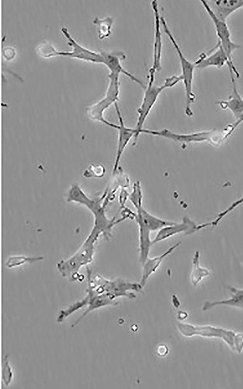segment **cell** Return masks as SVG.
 <instances>
[{
  "instance_id": "24",
  "label": "cell",
  "mask_w": 243,
  "mask_h": 389,
  "mask_svg": "<svg viewBox=\"0 0 243 389\" xmlns=\"http://www.w3.org/2000/svg\"><path fill=\"white\" fill-rule=\"evenodd\" d=\"M242 203H243V195L238 199L233 202L232 204H230L229 206H228L227 208H226V209H225L224 211L219 213L217 215V217L212 221L201 224H200L201 229H203L204 228H205L209 226L214 227L217 226L218 224L221 221V220L226 215H227L230 212L232 211L237 206H238L239 205H241Z\"/></svg>"
},
{
  "instance_id": "28",
  "label": "cell",
  "mask_w": 243,
  "mask_h": 389,
  "mask_svg": "<svg viewBox=\"0 0 243 389\" xmlns=\"http://www.w3.org/2000/svg\"><path fill=\"white\" fill-rule=\"evenodd\" d=\"M12 377V373L8 362L7 356H6L4 361L3 368L2 370V378L5 385H8L9 384V383L10 382Z\"/></svg>"
},
{
  "instance_id": "22",
  "label": "cell",
  "mask_w": 243,
  "mask_h": 389,
  "mask_svg": "<svg viewBox=\"0 0 243 389\" xmlns=\"http://www.w3.org/2000/svg\"><path fill=\"white\" fill-rule=\"evenodd\" d=\"M192 268L191 275V281L192 284L196 286L204 277L209 275L210 272L207 269L202 267L200 264V253L196 251L192 260Z\"/></svg>"
},
{
  "instance_id": "13",
  "label": "cell",
  "mask_w": 243,
  "mask_h": 389,
  "mask_svg": "<svg viewBox=\"0 0 243 389\" xmlns=\"http://www.w3.org/2000/svg\"><path fill=\"white\" fill-rule=\"evenodd\" d=\"M61 32L68 40V44L72 48L71 51H58V55L69 56L79 59L95 63H102L103 58L101 53L89 50L79 44L70 35L68 28L63 26Z\"/></svg>"
},
{
  "instance_id": "26",
  "label": "cell",
  "mask_w": 243,
  "mask_h": 389,
  "mask_svg": "<svg viewBox=\"0 0 243 389\" xmlns=\"http://www.w3.org/2000/svg\"><path fill=\"white\" fill-rule=\"evenodd\" d=\"M105 169L100 164H92L83 172V176L86 178H101L104 176Z\"/></svg>"
},
{
  "instance_id": "16",
  "label": "cell",
  "mask_w": 243,
  "mask_h": 389,
  "mask_svg": "<svg viewBox=\"0 0 243 389\" xmlns=\"http://www.w3.org/2000/svg\"><path fill=\"white\" fill-rule=\"evenodd\" d=\"M197 227L193 221L187 216H184L180 223L174 222L159 230L152 240V243L156 244L180 233L192 234L198 231Z\"/></svg>"
},
{
  "instance_id": "20",
  "label": "cell",
  "mask_w": 243,
  "mask_h": 389,
  "mask_svg": "<svg viewBox=\"0 0 243 389\" xmlns=\"http://www.w3.org/2000/svg\"><path fill=\"white\" fill-rule=\"evenodd\" d=\"M180 244V242L176 243L161 255L153 258L148 257L146 259L142 265L141 278L139 283L142 287L145 285L150 276L156 271L163 260L177 248Z\"/></svg>"
},
{
  "instance_id": "14",
  "label": "cell",
  "mask_w": 243,
  "mask_h": 389,
  "mask_svg": "<svg viewBox=\"0 0 243 389\" xmlns=\"http://www.w3.org/2000/svg\"><path fill=\"white\" fill-rule=\"evenodd\" d=\"M114 105L119 121V124H118L116 129L118 132V138L116 157L112 171L113 174L115 175L119 170L122 156L131 139L134 138L136 132L135 128H130L125 125L118 103H116Z\"/></svg>"
},
{
  "instance_id": "11",
  "label": "cell",
  "mask_w": 243,
  "mask_h": 389,
  "mask_svg": "<svg viewBox=\"0 0 243 389\" xmlns=\"http://www.w3.org/2000/svg\"><path fill=\"white\" fill-rule=\"evenodd\" d=\"M196 68H206L214 67L220 69L226 64L229 73H233L237 78L240 77V73L234 65L233 60H231L220 44L217 43L211 50L207 53L202 52L198 58L195 61Z\"/></svg>"
},
{
  "instance_id": "9",
  "label": "cell",
  "mask_w": 243,
  "mask_h": 389,
  "mask_svg": "<svg viewBox=\"0 0 243 389\" xmlns=\"http://www.w3.org/2000/svg\"><path fill=\"white\" fill-rule=\"evenodd\" d=\"M86 293V295L83 299L75 302L66 308V313L68 315H70L83 306H87V308L85 312L72 324V327L76 326L89 312L94 310L107 305H117L118 304L117 301L115 300H113L107 295L98 293L88 280Z\"/></svg>"
},
{
  "instance_id": "8",
  "label": "cell",
  "mask_w": 243,
  "mask_h": 389,
  "mask_svg": "<svg viewBox=\"0 0 243 389\" xmlns=\"http://www.w3.org/2000/svg\"><path fill=\"white\" fill-rule=\"evenodd\" d=\"M146 134L155 136L163 137L182 145H187L191 142H208L212 145H219L225 140L226 131L225 128L222 131L216 129L198 131L188 134L174 133L169 129L150 130L143 129L141 134Z\"/></svg>"
},
{
  "instance_id": "23",
  "label": "cell",
  "mask_w": 243,
  "mask_h": 389,
  "mask_svg": "<svg viewBox=\"0 0 243 389\" xmlns=\"http://www.w3.org/2000/svg\"><path fill=\"white\" fill-rule=\"evenodd\" d=\"M97 26L98 38L104 39L108 37L111 34V28L114 22L112 17L107 16L103 18L96 17L93 20Z\"/></svg>"
},
{
  "instance_id": "29",
  "label": "cell",
  "mask_w": 243,
  "mask_h": 389,
  "mask_svg": "<svg viewBox=\"0 0 243 389\" xmlns=\"http://www.w3.org/2000/svg\"><path fill=\"white\" fill-rule=\"evenodd\" d=\"M243 122V113L241 116V117L236 121L229 125H228L226 127L228 129V132L227 133L226 137V139H227L234 131L236 128L240 125Z\"/></svg>"
},
{
  "instance_id": "21",
  "label": "cell",
  "mask_w": 243,
  "mask_h": 389,
  "mask_svg": "<svg viewBox=\"0 0 243 389\" xmlns=\"http://www.w3.org/2000/svg\"><path fill=\"white\" fill-rule=\"evenodd\" d=\"M228 289L231 293L229 299L214 301H206L204 304L203 310L206 311L216 306L226 305L237 307L243 310V289H238L232 286H229Z\"/></svg>"
},
{
  "instance_id": "27",
  "label": "cell",
  "mask_w": 243,
  "mask_h": 389,
  "mask_svg": "<svg viewBox=\"0 0 243 389\" xmlns=\"http://www.w3.org/2000/svg\"><path fill=\"white\" fill-rule=\"evenodd\" d=\"M36 50L37 53L43 58H50L58 55V51L48 42L39 44Z\"/></svg>"
},
{
  "instance_id": "18",
  "label": "cell",
  "mask_w": 243,
  "mask_h": 389,
  "mask_svg": "<svg viewBox=\"0 0 243 389\" xmlns=\"http://www.w3.org/2000/svg\"><path fill=\"white\" fill-rule=\"evenodd\" d=\"M230 73L232 92L227 99L217 101L215 104L223 109H229L237 120L243 113V98L240 94L236 86L235 75Z\"/></svg>"
},
{
  "instance_id": "12",
  "label": "cell",
  "mask_w": 243,
  "mask_h": 389,
  "mask_svg": "<svg viewBox=\"0 0 243 389\" xmlns=\"http://www.w3.org/2000/svg\"><path fill=\"white\" fill-rule=\"evenodd\" d=\"M203 7L213 23L218 37V42L220 44L229 58L232 60V54L241 46L235 43L231 39V33L226 22L219 20L212 12L206 1L201 0Z\"/></svg>"
},
{
  "instance_id": "17",
  "label": "cell",
  "mask_w": 243,
  "mask_h": 389,
  "mask_svg": "<svg viewBox=\"0 0 243 389\" xmlns=\"http://www.w3.org/2000/svg\"><path fill=\"white\" fill-rule=\"evenodd\" d=\"M152 8L154 15V36L153 44V60L150 68L156 72L161 69V61L162 50V38L160 30L161 17L160 16L158 2L153 0L151 2Z\"/></svg>"
},
{
  "instance_id": "15",
  "label": "cell",
  "mask_w": 243,
  "mask_h": 389,
  "mask_svg": "<svg viewBox=\"0 0 243 389\" xmlns=\"http://www.w3.org/2000/svg\"><path fill=\"white\" fill-rule=\"evenodd\" d=\"M100 53L103 58V64L108 68L109 73L119 75L123 74L143 89L145 88L146 86L139 79L127 71L122 65L121 61L126 58V55L123 52L103 50Z\"/></svg>"
},
{
  "instance_id": "5",
  "label": "cell",
  "mask_w": 243,
  "mask_h": 389,
  "mask_svg": "<svg viewBox=\"0 0 243 389\" xmlns=\"http://www.w3.org/2000/svg\"><path fill=\"white\" fill-rule=\"evenodd\" d=\"M180 333L185 336H199L209 338H218L224 341L232 351L241 353L243 351V334L210 325L194 326L189 324L177 323Z\"/></svg>"
},
{
  "instance_id": "4",
  "label": "cell",
  "mask_w": 243,
  "mask_h": 389,
  "mask_svg": "<svg viewBox=\"0 0 243 389\" xmlns=\"http://www.w3.org/2000/svg\"><path fill=\"white\" fill-rule=\"evenodd\" d=\"M149 76L147 86L144 89V93L142 102L137 109L138 120L136 127V135L133 138V145L136 144L137 141L143 129V125L147 117L156 103L160 94L165 89L171 88L178 83L182 79L180 75H174L166 78L164 83L160 86L155 84L156 72L149 70Z\"/></svg>"
},
{
  "instance_id": "1",
  "label": "cell",
  "mask_w": 243,
  "mask_h": 389,
  "mask_svg": "<svg viewBox=\"0 0 243 389\" xmlns=\"http://www.w3.org/2000/svg\"><path fill=\"white\" fill-rule=\"evenodd\" d=\"M106 193L104 191L101 196L92 198L88 196L78 184H74L68 191L66 200L69 202L79 203L87 208L93 215V226L99 229L102 231L103 236L108 240L111 236L113 227L125 219L122 217L118 219L115 217L109 219L107 217L105 212L108 204L105 201Z\"/></svg>"
},
{
  "instance_id": "7",
  "label": "cell",
  "mask_w": 243,
  "mask_h": 389,
  "mask_svg": "<svg viewBox=\"0 0 243 389\" xmlns=\"http://www.w3.org/2000/svg\"><path fill=\"white\" fill-rule=\"evenodd\" d=\"M161 22L165 33L171 41L179 57L181 70L180 75L184 85L186 96L185 113L187 116L191 117L193 114L191 106L196 99L195 95L192 90L194 71L196 68V63L195 62H192L189 61L184 55L163 17H161Z\"/></svg>"
},
{
  "instance_id": "30",
  "label": "cell",
  "mask_w": 243,
  "mask_h": 389,
  "mask_svg": "<svg viewBox=\"0 0 243 389\" xmlns=\"http://www.w3.org/2000/svg\"><path fill=\"white\" fill-rule=\"evenodd\" d=\"M168 352V348L165 345H160L157 349V353L160 356H165Z\"/></svg>"
},
{
  "instance_id": "10",
  "label": "cell",
  "mask_w": 243,
  "mask_h": 389,
  "mask_svg": "<svg viewBox=\"0 0 243 389\" xmlns=\"http://www.w3.org/2000/svg\"><path fill=\"white\" fill-rule=\"evenodd\" d=\"M120 86L118 83L109 82L104 96L87 108V114L90 120L100 122L117 129L118 124L111 123L105 119L104 112L111 105L118 103L120 92Z\"/></svg>"
},
{
  "instance_id": "19",
  "label": "cell",
  "mask_w": 243,
  "mask_h": 389,
  "mask_svg": "<svg viewBox=\"0 0 243 389\" xmlns=\"http://www.w3.org/2000/svg\"><path fill=\"white\" fill-rule=\"evenodd\" d=\"M206 2L215 17L224 22H226L228 17L233 13L243 8V0H208Z\"/></svg>"
},
{
  "instance_id": "3",
  "label": "cell",
  "mask_w": 243,
  "mask_h": 389,
  "mask_svg": "<svg viewBox=\"0 0 243 389\" xmlns=\"http://www.w3.org/2000/svg\"><path fill=\"white\" fill-rule=\"evenodd\" d=\"M102 232L97 227H93L83 244L70 257L61 260L56 265V268L63 278L70 282L82 281L84 276L80 270L93 261L95 245Z\"/></svg>"
},
{
  "instance_id": "2",
  "label": "cell",
  "mask_w": 243,
  "mask_h": 389,
  "mask_svg": "<svg viewBox=\"0 0 243 389\" xmlns=\"http://www.w3.org/2000/svg\"><path fill=\"white\" fill-rule=\"evenodd\" d=\"M142 197L140 183L137 181L133 184L132 191L128 198L137 211L134 219L139 227V250L145 253L150 251L152 245L151 232L159 230L174 222L162 219L147 212L142 206Z\"/></svg>"
},
{
  "instance_id": "6",
  "label": "cell",
  "mask_w": 243,
  "mask_h": 389,
  "mask_svg": "<svg viewBox=\"0 0 243 389\" xmlns=\"http://www.w3.org/2000/svg\"><path fill=\"white\" fill-rule=\"evenodd\" d=\"M87 280L95 290L100 294H105L113 300L124 297L130 299L136 297L133 292L141 291L142 286L139 283H131L122 278L108 280L97 274L91 278V271L87 267Z\"/></svg>"
},
{
  "instance_id": "25",
  "label": "cell",
  "mask_w": 243,
  "mask_h": 389,
  "mask_svg": "<svg viewBox=\"0 0 243 389\" xmlns=\"http://www.w3.org/2000/svg\"><path fill=\"white\" fill-rule=\"evenodd\" d=\"M42 257H26L23 256H11L7 260L6 265L8 268H12L23 265L26 263H32L41 260Z\"/></svg>"
}]
</instances>
